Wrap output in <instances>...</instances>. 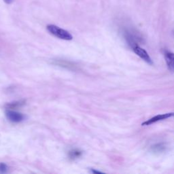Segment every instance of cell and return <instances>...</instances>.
<instances>
[{
  "mask_svg": "<svg viewBox=\"0 0 174 174\" xmlns=\"http://www.w3.org/2000/svg\"><path fill=\"white\" fill-rule=\"evenodd\" d=\"M6 116L10 121L12 122H21L25 119V116L23 114L13 110H7L6 112Z\"/></svg>",
  "mask_w": 174,
  "mask_h": 174,
  "instance_id": "cell-3",
  "label": "cell"
},
{
  "mask_svg": "<svg viewBox=\"0 0 174 174\" xmlns=\"http://www.w3.org/2000/svg\"><path fill=\"white\" fill-rule=\"evenodd\" d=\"M8 167L5 163H0V173H5L8 172Z\"/></svg>",
  "mask_w": 174,
  "mask_h": 174,
  "instance_id": "cell-8",
  "label": "cell"
},
{
  "mask_svg": "<svg viewBox=\"0 0 174 174\" xmlns=\"http://www.w3.org/2000/svg\"><path fill=\"white\" fill-rule=\"evenodd\" d=\"M4 2L6 3V4H10L12 3L13 2V0H4Z\"/></svg>",
  "mask_w": 174,
  "mask_h": 174,
  "instance_id": "cell-9",
  "label": "cell"
},
{
  "mask_svg": "<svg viewBox=\"0 0 174 174\" xmlns=\"http://www.w3.org/2000/svg\"><path fill=\"white\" fill-rule=\"evenodd\" d=\"M174 116V112H170V113H167V114H159L155 116L152 117V118L148 119L146 121L143 122L142 123L143 126H147V125H150L152 124L155 123L156 122L160 121V120H165L167 118H171V117Z\"/></svg>",
  "mask_w": 174,
  "mask_h": 174,
  "instance_id": "cell-4",
  "label": "cell"
},
{
  "mask_svg": "<svg viewBox=\"0 0 174 174\" xmlns=\"http://www.w3.org/2000/svg\"><path fill=\"white\" fill-rule=\"evenodd\" d=\"M82 152L81 151V150H80L78 149L71 150L68 153L69 159H78L82 156Z\"/></svg>",
  "mask_w": 174,
  "mask_h": 174,
  "instance_id": "cell-6",
  "label": "cell"
},
{
  "mask_svg": "<svg viewBox=\"0 0 174 174\" xmlns=\"http://www.w3.org/2000/svg\"><path fill=\"white\" fill-rule=\"evenodd\" d=\"M131 48H132L133 51L138 56H139L140 58L142 59L145 62L148 63L149 65L153 64L152 59L148 55V53L144 49L140 47V46H139L138 44L132 46Z\"/></svg>",
  "mask_w": 174,
  "mask_h": 174,
  "instance_id": "cell-2",
  "label": "cell"
},
{
  "mask_svg": "<svg viewBox=\"0 0 174 174\" xmlns=\"http://www.w3.org/2000/svg\"><path fill=\"white\" fill-rule=\"evenodd\" d=\"M164 56L169 69L174 72V53L165 51L164 52Z\"/></svg>",
  "mask_w": 174,
  "mask_h": 174,
  "instance_id": "cell-5",
  "label": "cell"
},
{
  "mask_svg": "<svg viewBox=\"0 0 174 174\" xmlns=\"http://www.w3.org/2000/svg\"><path fill=\"white\" fill-rule=\"evenodd\" d=\"M91 172L93 173H102V172H99V171H97V170H95V169H91Z\"/></svg>",
  "mask_w": 174,
  "mask_h": 174,
  "instance_id": "cell-10",
  "label": "cell"
},
{
  "mask_svg": "<svg viewBox=\"0 0 174 174\" xmlns=\"http://www.w3.org/2000/svg\"><path fill=\"white\" fill-rule=\"evenodd\" d=\"M25 101L16 102L8 103V104L6 105V107H7L8 109H15V108H19V107H21L23 106L25 104Z\"/></svg>",
  "mask_w": 174,
  "mask_h": 174,
  "instance_id": "cell-7",
  "label": "cell"
},
{
  "mask_svg": "<svg viewBox=\"0 0 174 174\" xmlns=\"http://www.w3.org/2000/svg\"><path fill=\"white\" fill-rule=\"evenodd\" d=\"M46 29L51 34L59 39L64 40H72L73 39L72 35L69 31L55 25H48L46 27Z\"/></svg>",
  "mask_w": 174,
  "mask_h": 174,
  "instance_id": "cell-1",
  "label": "cell"
}]
</instances>
